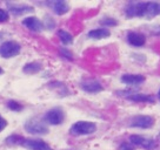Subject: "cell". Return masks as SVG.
<instances>
[{"label":"cell","instance_id":"1","mask_svg":"<svg viewBox=\"0 0 160 150\" xmlns=\"http://www.w3.org/2000/svg\"><path fill=\"white\" fill-rule=\"evenodd\" d=\"M127 18L152 19L160 15V2L158 1H131L125 7Z\"/></svg>","mask_w":160,"mask_h":150},{"label":"cell","instance_id":"2","mask_svg":"<svg viewBox=\"0 0 160 150\" xmlns=\"http://www.w3.org/2000/svg\"><path fill=\"white\" fill-rule=\"evenodd\" d=\"M97 124L90 121H78L70 128V134L73 136H85L95 133Z\"/></svg>","mask_w":160,"mask_h":150},{"label":"cell","instance_id":"3","mask_svg":"<svg viewBox=\"0 0 160 150\" xmlns=\"http://www.w3.org/2000/svg\"><path fill=\"white\" fill-rule=\"evenodd\" d=\"M24 128L27 133L32 135H46L48 133V127L45 122L38 120V119H31L25 123Z\"/></svg>","mask_w":160,"mask_h":150},{"label":"cell","instance_id":"4","mask_svg":"<svg viewBox=\"0 0 160 150\" xmlns=\"http://www.w3.org/2000/svg\"><path fill=\"white\" fill-rule=\"evenodd\" d=\"M20 50H21V46L17 41H5L0 45V56H2L4 59H10V58L17 56L20 53Z\"/></svg>","mask_w":160,"mask_h":150},{"label":"cell","instance_id":"5","mask_svg":"<svg viewBox=\"0 0 160 150\" xmlns=\"http://www.w3.org/2000/svg\"><path fill=\"white\" fill-rule=\"evenodd\" d=\"M65 120V113L60 107H54L50 109L48 111H46V114L44 115V121L46 123L52 125H59L61 124Z\"/></svg>","mask_w":160,"mask_h":150},{"label":"cell","instance_id":"6","mask_svg":"<svg viewBox=\"0 0 160 150\" xmlns=\"http://www.w3.org/2000/svg\"><path fill=\"white\" fill-rule=\"evenodd\" d=\"M154 125V119L151 115H135L131 119L130 127L139 129H150Z\"/></svg>","mask_w":160,"mask_h":150},{"label":"cell","instance_id":"7","mask_svg":"<svg viewBox=\"0 0 160 150\" xmlns=\"http://www.w3.org/2000/svg\"><path fill=\"white\" fill-rule=\"evenodd\" d=\"M130 143L145 150H153L157 147V142L153 138H148L142 135H131Z\"/></svg>","mask_w":160,"mask_h":150},{"label":"cell","instance_id":"8","mask_svg":"<svg viewBox=\"0 0 160 150\" xmlns=\"http://www.w3.org/2000/svg\"><path fill=\"white\" fill-rule=\"evenodd\" d=\"M21 145L27 150H53L48 143L37 138H24Z\"/></svg>","mask_w":160,"mask_h":150},{"label":"cell","instance_id":"9","mask_svg":"<svg viewBox=\"0 0 160 150\" xmlns=\"http://www.w3.org/2000/svg\"><path fill=\"white\" fill-rule=\"evenodd\" d=\"M124 93L126 94H119V95L124 96L128 101H133V102H138V103H153L154 102V97L148 94L135 93V91H124Z\"/></svg>","mask_w":160,"mask_h":150},{"label":"cell","instance_id":"10","mask_svg":"<svg viewBox=\"0 0 160 150\" xmlns=\"http://www.w3.org/2000/svg\"><path fill=\"white\" fill-rule=\"evenodd\" d=\"M80 88L90 94H97L104 89L102 85L95 79H85L80 82Z\"/></svg>","mask_w":160,"mask_h":150},{"label":"cell","instance_id":"11","mask_svg":"<svg viewBox=\"0 0 160 150\" xmlns=\"http://www.w3.org/2000/svg\"><path fill=\"white\" fill-rule=\"evenodd\" d=\"M46 5L57 15H64L70 11V6L64 0H50L46 2Z\"/></svg>","mask_w":160,"mask_h":150},{"label":"cell","instance_id":"12","mask_svg":"<svg viewBox=\"0 0 160 150\" xmlns=\"http://www.w3.org/2000/svg\"><path fill=\"white\" fill-rule=\"evenodd\" d=\"M7 6V8L10 10V12L12 14L17 15V16H19V15H22V14H26V13H31V12H33L34 8L30 5H26V4H14V2H7L6 4Z\"/></svg>","mask_w":160,"mask_h":150},{"label":"cell","instance_id":"13","mask_svg":"<svg viewBox=\"0 0 160 150\" xmlns=\"http://www.w3.org/2000/svg\"><path fill=\"white\" fill-rule=\"evenodd\" d=\"M127 42L133 47H142L146 44V36L140 32L131 30L127 33Z\"/></svg>","mask_w":160,"mask_h":150},{"label":"cell","instance_id":"14","mask_svg":"<svg viewBox=\"0 0 160 150\" xmlns=\"http://www.w3.org/2000/svg\"><path fill=\"white\" fill-rule=\"evenodd\" d=\"M22 25L27 27L32 32H41L44 28V24L35 16H28L22 20Z\"/></svg>","mask_w":160,"mask_h":150},{"label":"cell","instance_id":"15","mask_svg":"<svg viewBox=\"0 0 160 150\" xmlns=\"http://www.w3.org/2000/svg\"><path fill=\"white\" fill-rule=\"evenodd\" d=\"M121 82L128 86H138L145 82V76L141 74H124L121 76Z\"/></svg>","mask_w":160,"mask_h":150},{"label":"cell","instance_id":"16","mask_svg":"<svg viewBox=\"0 0 160 150\" xmlns=\"http://www.w3.org/2000/svg\"><path fill=\"white\" fill-rule=\"evenodd\" d=\"M111 35V32L108 28H105V27H101V28H95V30H92L87 33V36L91 38V39H95V40H99V39H105V38H108Z\"/></svg>","mask_w":160,"mask_h":150},{"label":"cell","instance_id":"17","mask_svg":"<svg viewBox=\"0 0 160 150\" xmlns=\"http://www.w3.org/2000/svg\"><path fill=\"white\" fill-rule=\"evenodd\" d=\"M41 68H42V66L39 62H30V63H26L24 66L22 70L26 74H37L41 70Z\"/></svg>","mask_w":160,"mask_h":150},{"label":"cell","instance_id":"18","mask_svg":"<svg viewBox=\"0 0 160 150\" xmlns=\"http://www.w3.org/2000/svg\"><path fill=\"white\" fill-rule=\"evenodd\" d=\"M58 36H59L60 41H61V44L62 45H71L72 42H73V36L71 33H68L67 30H60L58 32Z\"/></svg>","mask_w":160,"mask_h":150},{"label":"cell","instance_id":"19","mask_svg":"<svg viewBox=\"0 0 160 150\" xmlns=\"http://www.w3.org/2000/svg\"><path fill=\"white\" fill-rule=\"evenodd\" d=\"M52 88V89H55L57 91H59L61 95H67L68 94V89L66 88V86L64 83H61V82H51L50 85H48Z\"/></svg>","mask_w":160,"mask_h":150},{"label":"cell","instance_id":"20","mask_svg":"<svg viewBox=\"0 0 160 150\" xmlns=\"http://www.w3.org/2000/svg\"><path fill=\"white\" fill-rule=\"evenodd\" d=\"M24 138L19 135H11L10 137L6 138V143L8 145H17V144H21L22 143Z\"/></svg>","mask_w":160,"mask_h":150},{"label":"cell","instance_id":"21","mask_svg":"<svg viewBox=\"0 0 160 150\" xmlns=\"http://www.w3.org/2000/svg\"><path fill=\"white\" fill-rule=\"evenodd\" d=\"M100 25L105 26V28L106 27H114V26L118 25V21L113 18H104V19L100 20Z\"/></svg>","mask_w":160,"mask_h":150},{"label":"cell","instance_id":"22","mask_svg":"<svg viewBox=\"0 0 160 150\" xmlns=\"http://www.w3.org/2000/svg\"><path fill=\"white\" fill-rule=\"evenodd\" d=\"M7 108L11 110H13V111H20V110L22 109V105H20L19 102H17V101L11 100L7 102Z\"/></svg>","mask_w":160,"mask_h":150},{"label":"cell","instance_id":"23","mask_svg":"<svg viewBox=\"0 0 160 150\" xmlns=\"http://www.w3.org/2000/svg\"><path fill=\"white\" fill-rule=\"evenodd\" d=\"M59 53L62 58H65V59H67V60H70V61L73 60V54H72V52L67 49L66 47H61V48L59 49Z\"/></svg>","mask_w":160,"mask_h":150},{"label":"cell","instance_id":"24","mask_svg":"<svg viewBox=\"0 0 160 150\" xmlns=\"http://www.w3.org/2000/svg\"><path fill=\"white\" fill-rule=\"evenodd\" d=\"M45 27L47 30H53L55 27V21L51 16H46L45 19Z\"/></svg>","mask_w":160,"mask_h":150},{"label":"cell","instance_id":"25","mask_svg":"<svg viewBox=\"0 0 160 150\" xmlns=\"http://www.w3.org/2000/svg\"><path fill=\"white\" fill-rule=\"evenodd\" d=\"M119 150H134V148L130 142H124L119 145Z\"/></svg>","mask_w":160,"mask_h":150},{"label":"cell","instance_id":"26","mask_svg":"<svg viewBox=\"0 0 160 150\" xmlns=\"http://www.w3.org/2000/svg\"><path fill=\"white\" fill-rule=\"evenodd\" d=\"M7 20H8V13L5 10L0 8V22H5Z\"/></svg>","mask_w":160,"mask_h":150},{"label":"cell","instance_id":"27","mask_svg":"<svg viewBox=\"0 0 160 150\" xmlns=\"http://www.w3.org/2000/svg\"><path fill=\"white\" fill-rule=\"evenodd\" d=\"M6 125H7V121L2 117V116L0 115V131L1 130H4L6 128Z\"/></svg>","mask_w":160,"mask_h":150},{"label":"cell","instance_id":"28","mask_svg":"<svg viewBox=\"0 0 160 150\" xmlns=\"http://www.w3.org/2000/svg\"><path fill=\"white\" fill-rule=\"evenodd\" d=\"M2 73H4V69H2L1 67H0V74H2Z\"/></svg>","mask_w":160,"mask_h":150},{"label":"cell","instance_id":"29","mask_svg":"<svg viewBox=\"0 0 160 150\" xmlns=\"http://www.w3.org/2000/svg\"><path fill=\"white\" fill-rule=\"evenodd\" d=\"M158 97H159V100H160V89H159V91H158Z\"/></svg>","mask_w":160,"mask_h":150},{"label":"cell","instance_id":"30","mask_svg":"<svg viewBox=\"0 0 160 150\" xmlns=\"http://www.w3.org/2000/svg\"><path fill=\"white\" fill-rule=\"evenodd\" d=\"M1 38H2V33H0V39H1Z\"/></svg>","mask_w":160,"mask_h":150}]
</instances>
